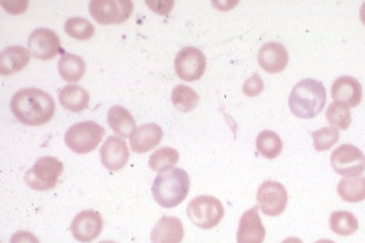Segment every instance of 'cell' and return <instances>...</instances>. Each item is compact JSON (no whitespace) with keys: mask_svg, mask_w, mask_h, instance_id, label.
<instances>
[{"mask_svg":"<svg viewBox=\"0 0 365 243\" xmlns=\"http://www.w3.org/2000/svg\"><path fill=\"white\" fill-rule=\"evenodd\" d=\"M206 66V56L197 47H184L175 56V71L182 81L192 82L200 80L205 73Z\"/></svg>","mask_w":365,"mask_h":243,"instance_id":"9c48e42d","label":"cell"},{"mask_svg":"<svg viewBox=\"0 0 365 243\" xmlns=\"http://www.w3.org/2000/svg\"><path fill=\"white\" fill-rule=\"evenodd\" d=\"M257 150L267 160L276 159L281 155L283 144L281 138L275 132L264 130L257 135Z\"/></svg>","mask_w":365,"mask_h":243,"instance_id":"d4e9b609","label":"cell"},{"mask_svg":"<svg viewBox=\"0 0 365 243\" xmlns=\"http://www.w3.org/2000/svg\"><path fill=\"white\" fill-rule=\"evenodd\" d=\"M171 100L176 109L187 113L196 108L200 102V96L193 88L185 84H179L173 88Z\"/></svg>","mask_w":365,"mask_h":243,"instance_id":"484cf974","label":"cell"},{"mask_svg":"<svg viewBox=\"0 0 365 243\" xmlns=\"http://www.w3.org/2000/svg\"><path fill=\"white\" fill-rule=\"evenodd\" d=\"M29 2L21 0V1L3 2L2 7L9 12V14L18 15L24 14L26 11Z\"/></svg>","mask_w":365,"mask_h":243,"instance_id":"d6a6232c","label":"cell"},{"mask_svg":"<svg viewBox=\"0 0 365 243\" xmlns=\"http://www.w3.org/2000/svg\"><path fill=\"white\" fill-rule=\"evenodd\" d=\"M329 227L335 234L351 236L359 229L357 217L349 211H335L329 217Z\"/></svg>","mask_w":365,"mask_h":243,"instance_id":"cb8c5ba5","label":"cell"},{"mask_svg":"<svg viewBox=\"0 0 365 243\" xmlns=\"http://www.w3.org/2000/svg\"><path fill=\"white\" fill-rule=\"evenodd\" d=\"M9 243H40V242L33 233L21 230L11 236Z\"/></svg>","mask_w":365,"mask_h":243,"instance_id":"836d02e7","label":"cell"},{"mask_svg":"<svg viewBox=\"0 0 365 243\" xmlns=\"http://www.w3.org/2000/svg\"><path fill=\"white\" fill-rule=\"evenodd\" d=\"M327 103V91L322 82L305 78L292 88L289 97L292 113L301 119H312L322 112Z\"/></svg>","mask_w":365,"mask_h":243,"instance_id":"7a4b0ae2","label":"cell"},{"mask_svg":"<svg viewBox=\"0 0 365 243\" xmlns=\"http://www.w3.org/2000/svg\"><path fill=\"white\" fill-rule=\"evenodd\" d=\"M103 126L93 121L77 123L65 134V143L69 150L78 154H87L96 150L105 137Z\"/></svg>","mask_w":365,"mask_h":243,"instance_id":"5b68a950","label":"cell"},{"mask_svg":"<svg viewBox=\"0 0 365 243\" xmlns=\"http://www.w3.org/2000/svg\"><path fill=\"white\" fill-rule=\"evenodd\" d=\"M264 82L259 74H254L251 78L245 82L243 93L248 97H257L262 93L264 90Z\"/></svg>","mask_w":365,"mask_h":243,"instance_id":"4dcf8cb0","label":"cell"},{"mask_svg":"<svg viewBox=\"0 0 365 243\" xmlns=\"http://www.w3.org/2000/svg\"><path fill=\"white\" fill-rule=\"evenodd\" d=\"M314 243H335V242L331 241V239H319V241H317Z\"/></svg>","mask_w":365,"mask_h":243,"instance_id":"8d00e7d4","label":"cell"},{"mask_svg":"<svg viewBox=\"0 0 365 243\" xmlns=\"http://www.w3.org/2000/svg\"><path fill=\"white\" fill-rule=\"evenodd\" d=\"M257 59L264 71L267 73L276 74L284 71L288 65L289 55L282 43L269 42L261 47Z\"/></svg>","mask_w":365,"mask_h":243,"instance_id":"2e32d148","label":"cell"},{"mask_svg":"<svg viewBox=\"0 0 365 243\" xmlns=\"http://www.w3.org/2000/svg\"><path fill=\"white\" fill-rule=\"evenodd\" d=\"M64 30L69 36L74 39L89 40L96 33L93 24L83 17H71L65 22Z\"/></svg>","mask_w":365,"mask_h":243,"instance_id":"83f0119b","label":"cell"},{"mask_svg":"<svg viewBox=\"0 0 365 243\" xmlns=\"http://www.w3.org/2000/svg\"><path fill=\"white\" fill-rule=\"evenodd\" d=\"M64 165L55 157H41L27 170L24 181L30 188L36 191H46L58 184Z\"/></svg>","mask_w":365,"mask_h":243,"instance_id":"277c9868","label":"cell"},{"mask_svg":"<svg viewBox=\"0 0 365 243\" xmlns=\"http://www.w3.org/2000/svg\"><path fill=\"white\" fill-rule=\"evenodd\" d=\"M257 200L260 210L269 217H278L284 212L288 204V192L278 182L266 181L259 186Z\"/></svg>","mask_w":365,"mask_h":243,"instance_id":"30bf717a","label":"cell"},{"mask_svg":"<svg viewBox=\"0 0 365 243\" xmlns=\"http://www.w3.org/2000/svg\"><path fill=\"white\" fill-rule=\"evenodd\" d=\"M150 9L160 15L168 14L175 6L173 0H155V1H146Z\"/></svg>","mask_w":365,"mask_h":243,"instance_id":"1f68e13d","label":"cell"},{"mask_svg":"<svg viewBox=\"0 0 365 243\" xmlns=\"http://www.w3.org/2000/svg\"><path fill=\"white\" fill-rule=\"evenodd\" d=\"M107 122L110 128L123 138H131L137 129L136 121L130 110L121 105H114L108 110Z\"/></svg>","mask_w":365,"mask_h":243,"instance_id":"ffe728a7","label":"cell"},{"mask_svg":"<svg viewBox=\"0 0 365 243\" xmlns=\"http://www.w3.org/2000/svg\"><path fill=\"white\" fill-rule=\"evenodd\" d=\"M184 236L181 219L176 217L163 216L150 232V241L153 243H181Z\"/></svg>","mask_w":365,"mask_h":243,"instance_id":"e0dca14e","label":"cell"},{"mask_svg":"<svg viewBox=\"0 0 365 243\" xmlns=\"http://www.w3.org/2000/svg\"><path fill=\"white\" fill-rule=\"evenodd\" d=\"M330 163L339 175L360 176L365 170V155L354 145L343 144L333 151Z\"/></svg>","mask_w":365,"mask_h":243,"instance_id":"ba28073f","label":"cell"},{"mask_svg":"<svg viewBox=\"0 0 365 243\" xmlns=\"http://www.w3.org/2000/svg\"><path fill=\"white\" fill-rule=\"evenodd\" d=\"M28 48L34 58L49 60L63 53L61 39L55 31L47 28H37L30 34Z\"/></svg>","mask_w":365,"mask_h":243,"instance_id":"8fae6325","label":"cell"},{"mask_svg":"<svg viewBox=\"0 0 365 243\" xmlns=\"http://www.w3.org/2000/svg\"><path fill=\"white\" fill-rule=\"evenodd\" d=\"M30 59V51L25 47L9 46L0 53V73L3 76L17 73L23 71Z\"/></svg>","mask_w":365,"mask_h":243,"instance_id":"d6986e66","label":"cell"},{"mask_svg":"<svg viewBox=\"0 0 365 243\" xmlns=\"http://www.w3.org/2000/svg\"><path fill=\"white\" fill-rule=\"evenodd\" d=\"M259 206L245 211L242 214L236 241L237 243H263L266 238V229L259 214Z\"/></svg>","mask_w":365,"mask_h":243,"instance_id":"5bb4252c","label":"cell"},{"mask_svg":"<svg viewBox=\"0 0 365 243\" xmlns=\"http://www.w3.org/2000/svg\"><path fill=\"white\" fill-rule=\"evenodd\" d=\"M187 217L200 229L215 228L225 217V207L218 198L212 195H200L190 202Z\"/></svg>","mask_w":365,"mask_h":243,"instance_id":"8992f818","label":"cell"},{"mask_svg":"<svg viewBox=\"0 0 365 243\" xmlns=\"http://www.w3.org/2000/svg\"><path fill=\"white\" fill-rule=\"evenodd\" d=\"M58 68L63 80L77 82L83 77L86 71V65L81 56L74 53H63L58 61Z\"/></svg>","mask_w":365,"mask_h":243,"instance_id":"7402d4cb","label":"cell"},{"mask_svg":"<svg viewBox=\"0 0 365 243\" xmlns=\"http://www.w3.org/2000/svg\"><path fill=\"white\" fill-rule=\"evenodd\" d=\"M326 118L330 125L341 130H346L351 125V110L342 103L334 102L330 104L327 109Z\"/></svg>","mask_w":365,"mask_h":243,"instance_id":"f1b7e54d","label":"cell"},{"mask_svg":"<svg viewBox=\"0 0 365 243\" xmlns=\"http://www.w3.org/2000/svg\"><path fill=\"white\" fill-rule=\"evenodd\" d=\"M331 97L335 103L350 107H356L363 98V88L356 78L342 76L336 78L331 88Z\"/></svg>","mask_w":365,"mask_h":243,"instance_id":"9a60e30c","label":"cell"},{"mask_svg":"<svg viewBox=\"0 0 365 243\" xmlns=\"http://www.w3.org/2000/svg\"><path fill=\"white\" fill-rule=\"evenodd\" d=\"M103 228L102 216L91 210L78 213L71 225L72 236L76 241L83 243H89L98 238Z\"/></svg>","mask_w":365,"mask_h":243,"instance_id":"7c38bea8","label":"cell"},{"mask_svg":"<svg viewBox=\"0 0 365 243\" xmlns=\"http://www.w3.org/2000/svg\"><path fill=\"white\" fill-rule=\"evenodd\" d=\"M101 162L108 170L124 168L130 159V150L124 138L118 135H110L100 150Z\"/></svg>","mask_w":365,"mask_h":243,"instance_id":"4fadbf2b","label":"cell"},{"mask_svg":"<svg viewBox=\"0 0 365 243\" xmlns=\"http://www.w3.org/2000/svg\"><path fill=\"white\" fill-rule=\"evenodd\" d=\"M179 160V153L175 148L163 147L150 155L149 157L150 168L154 172H163L174 166Z\"/></svg>","mask_w":365,"mask_h":243,"instance_id":"4316f807","label":"cell"},{"mask_svg":"<svg viewBox=\"0 0 365 243\" xmlns=\"http://www.w3.org/2000/svg\"><path fill=\"white\" fill-rule=\"evenodd\" d=\"M58 100L65 109L80 113L89 105L90 94L78 85H67L59 91Z\"/></svg>","mask_w":365,"mask_h":243,"instance_id":"44dd1931","label":"cell"},{"mask_svg":"<svg viewBox=\"0 0 365 243\" xmlns=\"http://www.w3.org/2000/svg\"><path fill=\"white\" fill-rule=\"evenodd\" d=\"M190 190V176L180 168L159 172L152 187L154 200L165 208L178 207L187 198Z\"/></svg>","mask_w":365,"mask_h":243,"instance_id":"3957f363","label":"cell"},{"mask_svg":"<svg viewBox=\"0 0 365 243\" xmlns=\"http://www.w3.org/2000/svg\"><path fill=\"white\" fill-rule=\"evenodd\" d=\"M360 19L365 26V2L363 3L360 9Z\"/></svg>","mask_w":365,"mask_h":243,"instance_id":"d590c367","label":"cell"},{"mask_svg":"<svg viewBox=\"0 0 365 243\" xmlns=\"http://www.w3.org/2000/svg\"><path fill=\"white\" fill-rule=\"evenodd\" d=\"M11 110L23 124L37 126L52 119L56 103L52 96L41 88H21L11 98Z\"/></svg>","mask_w":365,"mask_h":243,"instance_id":"6da1fadb","label":"cell"},{"mask_svg":"<svg viewBox=\"0 0 365 243\" xmlns=\"http://www.w3.org/2000/svg\"><path fill=\"white\" fill-rule=\"evenodd\" d=\"M314 148L317 151L330 150L339 140V129L335 126H327L312 133Z\"/></svg>","mask_w":365,"mask_h":243,"instance_id":"f546056e","label":"cell"},{"mask_svg":"<svg viewBox=\"0 0 365 243\" xmlns=\"http://www.w3.org/2000/svg\"><path fill=\"white\" fill-rule=\"evenodd\" d=\"M134 9L130 0H91V17L100 24H119L130 17Z\"/></svg>","mask_w":365,"mask_h":243,"instance_id":"52a82bcc","label":"cell"},{"mask_svg":"<svg viewBox=\"0 0 365 243\" xmlns=\"http://www.w3.org/2000/svg\"><path fill=\"white\" fill-rule=\"evenodd\" d=\"M163 137V129L155 123L140 125L131 135V150L137 153H146L158 146Z\"/></svg>","mask_w":365,"mask_h":243,"instance_id":"ac0fdd59","label":"cell"},{"mask_svg":"<svg viewBox=\"0 0 365 243\" xmlns=\"http://www.w3.org/2000/svg\"><path fill=\"white\" fill-rule=\"evenodd\" d=\"M339 197L348 203H359L365 199V177H345L336 188Z\"/></svg>","mask_w":365,"mask_h":243,"instance_id":"603a6c76","label":"cell"},{"mask_svg":"<svg viewBox=\"0 0 365 243\" xmlns=\"http://www.w3.org/2000/svg\"><path fill=\"white\" fill-rule=\"evenodd\" d=\"M282 243H304L301 241V239L295 238V237H289V238H287L284 239Z\"/></svg>","mask_w":365,"mask_h":243,"instance_id":"e575fe53","label":"cell"},{"mask_svg":"<svg viewBox=\"0 0 365 243\" xmlns=\"http://www.w3.org/2000/svg\"><path fill=\"white\" fill-rule=\"evenodd\" d=\"M98 243H118V242H113V241H105V242H101Z\"/></svg>","mask_w":365,"mask_h":243,"instance_id":"74e56055","label":"cell"}]
</instances>
